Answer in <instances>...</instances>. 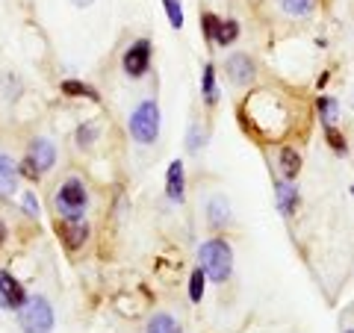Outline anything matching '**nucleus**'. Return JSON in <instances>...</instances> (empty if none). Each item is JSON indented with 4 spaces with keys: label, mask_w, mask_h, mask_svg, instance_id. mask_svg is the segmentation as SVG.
I'll return each instance as SVG.
<instances>
[{
    "label": "nucleus",
    "mask_w": 354,
    "mask_h": 333,
    "mask_svg": "<svg viewBox=\"0 0 354 333\" xmlns=\"http://www.w3.org/2000/svg\"><path fill=\"white\" fill-rule=\"evenodd\" d=\"M198 260H201V269L213 283H225L230 272H234V248L227 245L225 239H207L201 248H198Z\"/></svg>",
    "instance_id": "f257e3e1"
},
{
    "label": "nucleus",
    "mask_w": 354,
    "mask_h": 333,
    "mask_svg": "<svg viewBox=\"0 0 354 333\" xmlns=\"http://www.w3.org/2000/svg\"><path fill=\"white\" fill-rule=\"evenodd\" d=\"M127 127H130V136L136 139L139 145H153L160 136V106L153 101H142L133 109Z\"/></svg>",
    "instance_id": "f03ea898"
},
{
    "label": "nucleus",
    "mask_w": 354,
    "mask_h": 333,
    "mask_svg": "<svg viewBox=\"0 0 354 333\" xmlns=\"http://www.w3.org/2000/svg\"><path fill=\"white\" fill-rule=\"evenodd\" d=\"M18 325L24 333H50L53 330V307L48 298H27L24 307L18 310Z\"/></svg>",
    "instance_id": "7ed1b4c3"
},
{
    "label": "nucleus",
    "mask_w": 354,
    "mask_h": 333,
    "mask_svg": "<svg viewBox=\"0 0 354 333\" xmlns=\"http://www.w3.org/2000/svg\"><path fill=\"white\" fill-rule=\"evenodd\" d=\"M86 204H88V189L83 180H77V177H68L59 192H57V209L62 218L68 221H80L83 213H86Z\"/></svg>",
    "instance_id": "20e7f679"
},
{
    "label": "nucleus",
    "mask_w": 354,
    "mask_h": 333,
    "mask_svg": "<svg viewBox=\"0 0 354 333\" xmlns=\"http://www.w3.org/2000/svg\"><path fill=\"white\" fill-rule=\"evenodd\" d=\"M201 21H204L207 39L213 44H218V48H227V44H234L239 39V24H236V21H221L213 12H204Z\"/></svg>",
    "instance_id": "39448f33"
},
{
    "label": "nucleus",
    "mask_w": 354,
    "mask_h": 333,
    "mask_svg": "<svg viewBox=\"0 0 354 333\" xmlns=\"http://www.w3.org/2000/svg\"><path fill=\"white\" fill-rule=\"evenodd\" d=\"M151 65V41L139 39L124 50V74L127 77H142Z\"/></svg>",
    "instance_id": "423d86ee"
},
{
    "label": "nucleus",
    "mask_w": 354,
    "mask_h": 333,
    "mask_svg": "<svg viewBox=\"0 0 354 333\" xmlns=\"http://www.w3.org/2000/svg\"><path fill=\"white\" fill-rule=\"evenodd\" d=\"M27 301L24 286L18 283V277H12L9 272H0V307L3 310H21Z\"/></svg>",
    "instance_id": "0eeeda50"
},
{
    "label": "nucleus",
    "mask_w": 354,
    "mask_h": 333,
    "mask_svg": "<svg viewBox=\"0 0 354 333\" xmlns=\"http://www.w3.org/2000/svg\"><path fill=\"white\" fill-rule=\"evenodd\" d=\"M230 201L225 195H213L207 201V221H209V227H216V230H225L230 225Z\"/></svg>",
    "instance_id": "6e6552de"
},
{
    "label": "nucleus",
    "mask_w": 354,
    "mask_h": 333,
    "mask_svg": "<svg viewBox=\"0 0 354 333\" xmlns=\"http://www.w3.org/2000/svg\"><path fill=\"white\" fill-rule=\"evenodd\" d=\"M165 195H169V201L180 204L183 195H186V174H183V162L174 160L169 165V174H165Z\"/></svg>",
    "instance_id": "1a4fd4ad"
},
{
    "label": "nucleus",
    "mask_w": 354,
    "mask_h": 333,
    "mask_svg": "<svg viewBox=\"0 0 354 333\" xmlns=\"http://www.w3.org/2000/svg\"><path fill=\"white\" fill-rule=\"evenodd\" d=\"M227 77H230V83H236V86L254 83V62L245 53H234V57L227 59Z\"/></svg>",
    "instance_id": "9d476101"
},
{
    "label": "nucleus",
    "mask_w": 354,
    "mask_h": 333,
    "mask_svg": "<svg viewBox=\"0 0 354 333\" xmlns=\"http://www.w3.org/2000/svg\"><path fill=\"white\" fill-rule=\"evenodd\" d=\"M30 160L39 165V171H50L53 169V162H57V148H53V142L48 139H36L30 145Z\"/></svg>",
    "instance_id": "9b49d317"
},
{
    "label": "nucleus",
    "mask_w": 354,
    "mask_h": 333,
    "mask_svg": "<svg viewBox=\"0 0 354 333\" xmlns=\"http://www.w3.org/2000/svg\"><path fill=\"white\" fill-rule=\"evenodd\" d=\"M57 230H59V236H62V242H65L68 248H80L83 242H86V236H88V227H86L83 218H80V221L62 218V225H57Z\"/></svg>",
    "instance_id": "f8f14e48"
},
{
    "label": "nucleus",
    "mask_w": 354,
    "mask_h": 333,
    "mask_svg": "<svg viewBox=\"0 0 354 333\" xmlns=\"http://www.w3.org/2000/svg\"><path fill=\"white\" fill-rule=\"evenodd\" d=\"M18 189V162L0 151V195H12Z\"/></svg>",
    "instance_id": "ddd939ff"
},
{
    "label": "nucleus",
    "mask_w": 354,
    "mask_h": 333,
    "mask_svg": "<svg viewBox=\"0 0 354 333\" xmlns=\"http://www.w3.org/2000/svg\"><path fill=\"white\" fill-rule=\"evenodd\" d=\"M274 201H278V209L283 216H292L298 209V189L290 180H278L274 183Z\"/></svg>",
    "instance_id": "4468645a"
},
{
    "label": "nucleus",
    "mask_w": 354,
    "mask_h": 333,
    "mask_svg": "<svg viewBox=\"0 0 354 333\" xmlns=\"http://www.w3.org/2000/svg\"><path fill=\"white\" fill-rule=\"evenodd\" d=\"M298 171H301V157H298L292 148H283L281 151V174H283V180H295Z\"/></svg>",
    "instance_id": "2eb2a0df"
},
{
    "label": "nucleus",
    "mask_w": 354,
    "mask_h": 333,
    "mask_svg": "<svg viewBox=\"0 0 354 333\" xmlns=\"http://www.w3.org/2000/svg\"><path fill=\"white\" fill-rule=\"evenodd\" d=\"M316 109H319V118L325 121V127H334L337 124V115H339V104L334 101V97H328V95H322L316 101Z\"/></svg>",
    "instance_id": "dca6fc26"
},
{
    "label": "nucleus",
    "mask_w": 354,
    "mask_h": 333,
    "mask_svg": "<svg viewBox=\"0 0 354 333\" xmlns=\"http://www.w3.org/2000/svg\"><path fill=\"white\" fill-rule=\"evenodd\" d=\"M281 9L290 18H307L316 9V0H281Z\"/></svg>",
    "instance_id": "f3484780"
},
{
    "label": "nucleus",
    "mask_w": 354,
    "mask_h": 333,
    "mask_svg": "<svg viewBox=\"0 0 354 333\" xmlns=\"http://www.w3.org/2000/svg\"><path fill=\"white\" fill-rule=\"evenodd\" d=\"M145 333H183L180 325L169 316V313H157L151 321H148V330Z\"/></svg>",
    "instance_id": "a211bd4d"
},
{
    "label": "nucleus",
    "mask_w": 354,
    "mask_h": 333,
    "mask_svg": "<svg viewBox=\"0 0 354 333\" xmlns=\"http://www.w3.org/2000/svg\"><path fill=\"white\" fill-rule=\"evenodd\" d=\"M201 92H204V101H207V104H216V101H218L216 68H213V65H204V74H201Z\"/></svg>",
    "instance_id": "6ab92c4d"
},
{
    "label": "nucleus",
    "mask_w": 354,
    "mask_h": 333,
    "mask_svg": "<svg viewBox=\"0 0 354 333\" xmlns=\"http://www.w3.org/2000/svg\"><path fill=\"white\" fill-rule=\"evenodd\" d=\"M62 92L68 95V97H88V101H97V92L92 86H86L80 80H65L62 83Z\"/></svg>",
    "instance_id": "aec40b11"
},
{
    "label": "nucleus",
    "mask_w": 354,
    "mask_h": 333,
    "mask_svg": "<svg viewBox=\"0 0 354 333\" xmlns=\"http://www.w3.org/2000/svg\"><path fill=\"white\" fill-rule=\"evenodd\" d=\"M162 6H165V15H169V24L174 30H180L183 27V6H180V0H162Z\"/></svg>",
    "instance_id": "412c9836"
},
{
    "label": "nucleus",
    "mask_w": 354,
    "mask_h": 333,
    "mask_svg": "<svg viewBox=\"0 0 354 333\" xmlns=\"http://www.w3.org/2000/svg\"><path fill=\"white\" fill-rule=\"evenodd\" d=\"M204 283H207V274H204L201 269H195L192 277H189V298H192L195 304L204 298Z\"/></svg>",
    "instance_id": "4be33fe9"
},
{
    "label": "nucleus",
    "mask_w": 354,
    "mask_h": 333,
    "mask_svg": "<svg viewBox=\"0 0 354 333\" xmlns=\"http://www.w3.org/2000/svg\"><path fill=\"white\" fill-rule=\"evenodd\" d=\"M325 136H328V145L334 148L337 153H346V136H342V133H337V127H325Z\"/></svg>",
    "instance_id": "5701e85b"
},
{
    "label": "nucleus",
    "mask_w": 354,
    "mask_h": 333,
    "mask_svg": "<svg viewBox=\"0 0 354 333\" xmlns=\"http://www.w3.org/2000/svg\"><path fill=\"white\" fill-rule=\"evenodd\" d=\"M95 139H97V127L95 124H83L80 130H77V145L80 148H88Z\"/></svg>",
    "instance_id": "b1692460"
},
{
    "label": "nucleus",
    "mask_w": 354,
    "mask_h": 333,
    "mask_svg": "<svg viewBox=\"0 0 354 333\" xmlns=\"http://www.w3.org/2000/svg\"><path fill=\"white\" fill-rule=\"evenodd\" d=\"M18 174H24V177H27V180H32V183H36V180H39V177H41V171H39V165H36V162H32L30 157H27L24 162H21V165H18Z\"/></svg>",
    "instance_id": "393cba45"
},
{
    "label": "nucleus",
    "mask_w": 354,
    "mask_h": 333,
    "mask_svg": "<svg viewBox=\"0 0 354 333\" xmlns=\"http://www.w3.org/2000/svg\"><path fill=\"white\" fill-rule=\"evenodd\" d=\"M204 136H207V133H204L201 127H198V124L189 130V142H186V145H189V151H192V153H198V151L204 148Z\"/></svg>",
    "instance_id": "a878e982"
},
{
    "label": "nucleus",
    "mask_w": 354,
    "mask_h": 333,
    "mask_svg": "<svg viewBox=\"0 0 354 333\" xmlns=\"http://www.w3.org/2000/svg\"><path fill=\"white\" fill-rule=\"evenodd\" d=\"M24 209H27V216H32V218L39 216V201H36V195H32V192L24 195Z\"/></svg>",
    "instance_id": "bb28decb"
},
{
    "label": "nucleus",
    "mask_w": 354,
    "mask_h": 333,
    "mask_svg": "<svg viewBox=\"0 0 354 333\" xmlns=\"http://www.w3.org/2000/svg\"><path fill=\"white\" fill-rule=\"evenodd\" d=\"M71 3H74V6H80V9H86V6H92L95 0H71Z\"/></svg>",
    "instance_id": "cd10ccee"
},
{
    "label": "nucleus",
    "mask_w": 354,
    "mask_h": 333,
    "mask_svg": "<svg viewBox=\"0 0 354 333\" xmlns=\"http://www.w3.org/2000/svg\"><path fill=\"white\" fill-rule=\"evenodd\" d=\"M6 236H9V233H6V225H3V221H0V245H3V242H6Z\"/></svg>",
    "instance_id": "c85d7f7f"
},
{
    "label": "nucleus",
    "mask_w": 354,
    "mask_h": 333,
    "mask_svg": "<svg viewBox=\"0 0 354 333\" xmlns=\"http://www.w3.org/2000/svg\"><path fill=\"white\" fill-rule=\"evenodd\" d=\"M346 333H354V327H351V330H346Z\"/></svg>",
    "instance_id": "c756f323"
},
{
    "label": "nucleus",
    "mask_w": 354,
    "mask_h": 333,
    "mask_svg": "<svg viewBox=\"0 0 354 333\" xmlns=\"http://www.w3.org/2000/svg\"><path fill=\"white\" fill-rule=\"evenodd\" d=\"M351 106H354V97H351Z\"/></svg>",
    "instance_id": "7c9ffc66"
},
{
    "label": "nucleus",
    "mask_w": 354,
    "mask_h": 333,
    "mask_svg": "<svg viewBox=\"0 0 354 333\" xmlns=\"http://www.w3.org/2000/svg\"><path fill=\"white\" fill-rule=\"evenodd\" d=\"M351 195H354V186H351Z\"/></svg>",
    "instance_id": "2f4dec72"
}]
</instances>
